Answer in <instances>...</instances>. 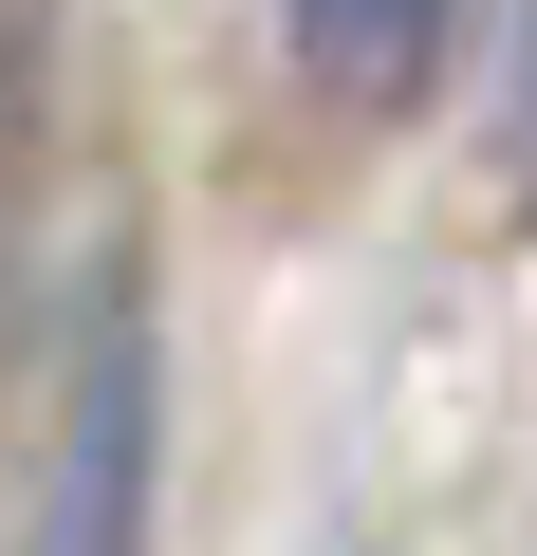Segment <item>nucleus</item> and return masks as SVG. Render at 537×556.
<instances>
[{
    "label": "nucleus",
    "mask_w": 537,
    "mask_h": 556,
    "mask_svg": "<svg viewBox=\"0 0 537 556\" xmlns=\"http://www.w3.org/2000/svg\"><path fill=\"white\" fill-rule=\"evenodd\" d=\"M149 464H167V353H149V278L93 260V316L56 353V445L20 556H149Z\"/></svg>",
    "instance_id": "1"
},
{
    "label": "nucleus",
    "mask_w": 537,
    "mask_h": 556,
    "mask_svg": "<svg viewBox=\"0 0 537 556\" xmlns=\"http://www.w3.org/2000/svg\"><path fill=\"white\" fill-rule=\"evenodd\" d=\"M279 20H297L316 93H353V112H408V93L445 75V38H463V0H279Z\"/></svg>",
    "instance_id": "2"
}]
</instances>
